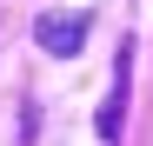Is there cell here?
<instances>
[{
    "mask_svg": "<svg viewBox=\"0 0 153 146\" xmlns=\"http://www.w3.org/2000/svg\"><path fill=\"white\" fill-rule=\"evenodd\" d=\"M126 73H133V40H120V53H113V80H107V106H100V139H120L126 126Z\"/></svg>",
    "mask_w": 153,
    "mask_h": 146,
    "instance_id": "cell-1",
    "label": "cell"
},
{
    "mask_svg": "<svg viewBox=\"0 0 153 146\" xmlns=\"http://www.w3.org/2000/svg\"><path fill=\"white\" fill-rule=\"evenodd\" d=\"M33 40H40V53H60V60L80 53V40H87V13H60V7L40 13V20H33Z\"/></svg>",
    "mask_w": 153,
    "mask_h": 146,
    "instance_id": "cell-2",
    "label": "cell"
}]
</instances>
